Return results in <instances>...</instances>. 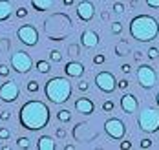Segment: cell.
I'll return each instance as SVG.
<instances>
[{"instance_id": "6da1fadb", "label": "cell", "mask_w": 159, "mask_h": 150, "mask_svg": "<svg viewBox=\"0 0 159 150\" xmlns=\"http://www.w3.org/2000/svg\"><path fill=\"white\" fill-rule=\"evenodd\" d=\"M51 119L49 106L42 101H28L20 106L18 110V123L22 128L30 130V132H39L42 128H46Z\"/></svg>"}, {"instance_id": "7a4b0ae2", "label": "cell", "mask_w": 159, "mask_h": 150, "mask_svg": "<svg viewBox=\"0 0 159 150\" xmlns=\"http://www.w3.org/2000/svg\"><path fill=\"white\" fill-rule=\"evenodd\" d=\"M130 35L137 42H152L159 35V22L150 15H135L130 20Z\"/></svg>"}, {"instance_id": "3957f363", "label": "cell", "mask_w": 159, "mask_h": 150, "mask_svg": "<svg viewBox=\"0 0 159 150\" xmlns=\"http://www.w3.org/2000/svg\"><path fill=\"white\" fill-rule=\"evenodd\" d=\"M73 86L68 77H51L48 83L44 84V95L49 102L53 104H64L71 97Z\"/></svg>"}, {"instance_id": "277c9868", "label": "cell", "mask_w": 159, "mask_h": 150, "mask_svg": "<svg viewBox=\"0 0 159 150\" xmlns=\"http://www.w3.org/2000/svg\"><path fill=\"white\" fill-rule=\"evenodd\" d=\"M73 30V22L66 13H55L44 20V33L49 40H64Z\"/></svg>"}, {"instance_id": "5b68a950", "label": "cell", "mask_w": 159, "mask_h": 150, "mask_svg": "<svg viewBox=\"0 0 159 150\" xmlns=\"http://www.w3.org/2000/svg\"><path fill=\"white\" fill-rule=\"evenodd\" d=\"M137 125L146 134L159 132V110L154 106H144L137 116Z\"/></svg>"}, {"instance_id": "8992f818", "label": "cell", "mask_w": 159, "mask_h": 150, "mask_svg": "<svg viewBox=\"0 0 159 150\" xmlns=\"http://www.w3.org/2000/svg\"><path fill=\"white\" fill-rule=\"evenodd\" d=\"M135 75H137V83L143 90H152L157 84V73L150 64H139Z\"/></svg>"}, {"instance_id": "52a82bcc", "label": "cell", "mask_w": 159, "mask_h": 150, "mask_svg": "<svg viewBox=\"0 0 159 150\" xmlns=\"http://www.w3.org/2000/svg\"><path fill=\"white\" fill-rule=\"evenodd\" d=\"M11 68L15 70L16 73H22V75L28 73V71H31V68H33L31 55L24 50L15 51V53L11 55Z\"/></svg>"}, {"instance_id": "ba28073f", "label": "cell", "mask_w": 159, "mask_h": 150, "mask_svg": "<svg viewBox=\"0 0 159 150\" xmlns=\"http://www.w3.org/2000/svg\"><path fill=\"white\" fill-rule=\"evenodd\" d=\"M104 132L110 139H115V141H121L125 135H126V125L123 119L119 117H110L104 121Z\"/></svg>"}, {"instance_id": "9c48e42d", "label": "cell", "mask_w": 159, "mask_h": 150, "mask_svg": "<svg viewBox=\"0 0 159 150\" xmlns=\"http://www.w3.org/2000/svg\"><path fill=\"white\" fill-rule=\"evenodd\" d=\"M16 39L24 44V46H37L39 44V30L33 26V24H22L18 30H16Z\"/></svg>"}, {"instance_id": "30bf717a", "label": "cell", "mask_w": 159, "mask_h": 150, "mask_svg": "<svg viewBox=\"0 0 159 150\" xmlns=\"http://www.w3.org/2000/svg\"><path fill=\"white\" fill-rule=\"evenodd\" d=\"M95 86L102 93H113L117 90V79L111 71H99L95 75Z\"/></svg>"}, {"instance_id": "8fae6325", "label": "cell", "mask_w": 159, "mask_h": 150, "mask_svg": "<svg viewBox=\"0 0 159 150\" xmlns=\"http://www.w3.org/2000/svg\"><path fill=\"white\" fill-rule=\"evenodd\" d=\"M20 97V86L16 81H11L7 79L6 83L0 84V101L2 102H15L16 99Z\"/></svg>"}, {"instance_id": "7c38bea8", "label": "cell", "mask_w": 159, "mask_h": 150, "mask_svg": "<svg viewBox=\"0 0 159 150\" xmlns=\"http://www.w3.org/2000/svg\"><path fill=\"white\" fill-rule=\"evenodd\" d=\"M75 11H77L79 20H82V22H90L92 18L95 17V6H93L90 0H82V2H79Z\"/></svg>"}, {"instance_id": "4fadbf2b", "label": "cell", "mask_w": 159, "mask_h": 150, "mask_svg": "<svg viewBox=\"0 0 159 150\" xmlns=\"http://www.w3.org/2000/svg\"><path fill=\"white\" fill-rule=\"evenodd\" d=\"M99 42H101V39H99V35H97L93 30H84V31L80 33V46L86 48V50L97 48Z\"/></svg>"}, {"instance_id": "5bb4252c", "label": "cell", "mask_w": 159, "mask_h": 150, "mask_svg": "<svg viewBox=\"0 0 159 150\" xmlns=\"http://www.w3.org/2000/svg\"><path fill=\"white\" fill-rule=\"evenodd\" d=\"M84 71H86V68H84L82 62L70 61V62L64 64V73H66V77H70V79H80V77L84 75Z\"/></svg>"}, {"instance_id": "9a60e30c", "label": "cell", "mask_w": 159, "mask_h": 150, "mask_svg": "<svg viewBox=\"0 0 159 150\" xmlns=\"http://www.w3.org/2000/svg\"><path fill=\"white\" fill-rule=\"evenodd\" d=\"M119 106H121V110L125 114H134L139 108V101H137V97L134 93H125L121 97V101H119Z\"/></svg>"}, {"instance_id": "2e32d148", "label": "cell", "mask_w": 159, "mask_h": 150, "mask_svg": "<svg viewBox=\"0 0 159 150\" xmlns=\"http://www.w3.org/2000/svg\"><path fill=\"white\" fill-rule=\"evenodd\" d=\"M75 112H79L82 116H92L95 112V102L90 97H79L75 101Z\"/></svg>"}, {"instance_id": "e0dca14e", "label": "cell", "mask_w": 159, "mask_h": 150, "mask_svg": "<svg viewBox=\"0 0 159 150\" xmlns=\"http://www.w3.org/2000/svg\"><path fill=\"white\" fill-rule=\"evenodd\" d=\"M37 148L39 150H55L57 148V143L51 135H40L39 141H37Z\"/></svg>"}, {"instance_id": "ac0fdd59", "label": "cell", "mask_w": 159, "mask_h": 150, "mask_svg": "<svg viewBox=\"0 0 159 150\" xmlns=\"http://www.w3.org/2000/svg\"><path fill=\"white\" fill-rule=\"evenodd\" d=\"M13 15V4L9 0H0V22L9 20Z\"/></svg>"}, {"instance_id": "d6986e66", "label": "cell", "mask_w": 159, "mask_h": 150, "mask_svg": "<svg viewBox=\"0 0 159 150\" xmlns=\"http://www.w3.org/2000/svg\"><path fill=\"white\" fill-rule=\"evenodd\" d=\"M53 4H55V0H31V7L39 13H44V11L51 9Z\"/></svg>"}, {"instance_id": "ffe728a7", "label": "cell", "mask_w": 159, "mask_h": 150, "mask_svg": "<svg viewBox=\"0 0 159 150\" xmlns=\"http://www.w3.org/2000/svg\"><path fill=\"white\" fill-rule=\"evenodd\" d=\"M132 53V46H130V42L125 40V39H121L117 44H115V55L117 57H126Z\"/></svg>"}, {"instance_id": "44dd1931", "label": "cell", "mask_w": 159, "mask_h": 150, "mask_svg": "<svg viewBox=\"0 0 159 150\" xmlns=\"http://www.w3.org/2000/svg\"><path fill=\"white\" fill-rule=\"evenodd\" d=\"M35 68H37V71L42 73V75H46V73L51 71V64H49L48 61H37V62H35Z\"/></svg>"}, {"instance_id": "7402d4cb", "label": "cell", "mask_w": 159, "mask_h": 150, "mask_svg": "<svg viewBox=\"0 0 159 150\" xmlns=\"http://www.w3.org/2000/svg\"><path fill=\"white\" fill-rule=\"evenodd\" d=\"M57 119H59L61 123H70V121H71V110H68V108L59 110V112H57Z\"/></svg>"}, {"instance_id": "603a6c76", "label": "cell", "mask_w": 159, "mask_h": 150, "mask_svg": "<svg viewBox=\"0 0 159 150\" xmlns=\"http://www.w3.org/2000/svg\"><path fill=\"white\" fill-rule=\"evenodd\" d=\"M16 147H18V148H30V147H31V139L26 137V135H22V137L16 139Z\"/></svg>"}, {"instance_id": "cb8c5ba5", "label": "cell", "mask_w": 159, "mask_h": 150, "mask_svg": "<svg viewBox=\"0 0 159 150\" xmlns=\"http://www.w3.org/2000/svg\"><path fill=\"white\" fill-rule=\"evenodd\" d=\"M26 90H28L30 93H37V92L40 90V84H39V81L31 79V81H28V84H26Z\"/></svg>"}, {"instance_id": "d4e9b609", "label": "cell", "mask_w": 159, "mask_h": 150, "mask_svg": "<svg viewBox=\"0 0 159 150\" xmlns=\"http://www.w3.org/2000/svg\"><path fill=\"white\" fill-rule=\"evenodd\" d=\"M113 110H115V102L111 99H106L102 102V112H104V114H111Z\"/></svg>"}, {"instance_id": "484cf974", "label": "cell", "mask_w": 159, "mask_h": 150, "mask_svg": "<svg viewBox=\"0 0 159 150\" xmlns=\"http://www.w3.org/2000/svg\"><path fill=\"white\" fill-rule=\"evenodd\" d=\"M68 55H70V57H73V59H75V57H79V55H80V46H79V44H70V46H68Z\"/></svg>"}, {"instance_id": "4316f807", "label": "cell", "mask_w": 159, "mask_h": 150, "mask_svg": "<svg viewBox=\"0 0 159 150\" xmlns=\"http://www.w3.org/2000/svg\"><path fill=\"white\" fill-rule=\"evenodd\" d=\"M49 61H51V62H61V61H62V53L59 50H51L49 51Z\"/></svg>"}, {"instance_id": "83f0119b", "label": "cell", "mask_w": 159, "mask_h": 150, "mask_svg": "<svg viewBox=\"0 0 159 150\" xmlns=\"http://www.w3.org/2000/svg\"><path fill=\"white\" fill-rule=\"evenodd\" d=\"M11 137V130L7 126H0V141H7Z\"/></svg>"}, {"instance_id": "f1b7e54d", "label": "cell", "mask_w": 159, "mask_h": 150, "mask_svg": "<svg viewBox=\"0 0 159 150\" xmlns=\"http://www.w3.org/2000/svg\"><path fill=\"white\" fill-rule=\"evenodd\" d=\"M146 55H148V59H150V61H156V59H159V50L152 46V48H148Z\"/></svg>"}, {"instance_id": "f546056e", "label": "cell", "mask_w": 159, "mask_h": 150, "mask_svg": "<svg viewBox=\"0 0 159 150\" xmlns=\"http://www.w3.org/2000/svg\"><path fill=\"white\" fill-rule=\"evenodd\" d=\"M104 62H106L104 53H97V55H93V64H95V66H101V64H104Z\"/></svg>"}, {"instance_id": "4dcf8cb0", "label": "cell", "mask_w": 159, "mask_h": 150, "mask_svg": "<svg viewBox=\"0 0 159 150\" xmlns=\"http://www.w3.org/2000/svg\"><path fill=\"white\" fill-rule=\"evenodd\" d=\"M111 33L121 35L123 33V24H121V22H111Z\"/></svg>"}, {"instance_id": "1f68e13d", "label": "cell", "mask_w": 159, "mask_h": 150, "mask_svg": "<svg viewBox=\"0 0 159 150\" xmlns=\"http://www.w3.org/2000/svg\"><path fill=\"white\" fill-rule=\"evenodd\" d=\"M7 51H9V40L0 39V53H7Z\"/></svg>"}, {"instance_id": "d6a6232c", "label": "cell", "mask_w": 159, "mask_h": 150, "mask_svg": "<svg viewBox=\"0 0 159 150\" xmlns=\"http://www.w3.org/2000/svg\"><path fill=\"white\" fill-rule=\"evenodd\" d=\"M77 90L82 92V93L88 92V90H90V83H88V81H79V83H77Z\"/></svg>"}, {"instance_id": "836d02e7", "label": "cell", "mask_w": 159, "mask_h": 150, "mask_svg": "<svg viewBox=\"0 0 159 150\" xmlns=\"http://www.w3.org/2000/svg\"><path fill=\"white\" fill-rule=\"evenodd\" d=\"M9 71H11V68L7 64H4V62H0V77H7Z\"/></svg>"}, {"instance_id": "e575fe53", "label": "cell", "mask_w": 159, "mask_h": 150, "mask_svg": "<svg viewBox=\"0 0 159 150\" xmlns=\"http://www.w3.org/2000/svg\"><path fill=\"white\" fill-rule=\"evenodd\" d=\"M113 11H115L117 15H123V13H125V4H121V2L113 4Z\"/></svg>"}, {"instance_id": "d590c367", "label": "cell", "mask_w": 159, "mask_h": 150, "mask_svg": "<svg viewBox=\"0 0 159 150\" xmlns=\"http://www.w3.org/2000/svg\"><path fill=\"white\" fill-rule=\"evenodd\" d=\"M139 147H141V148H150V147H152V139H150V137H143L141 143H139Z\"/></svg>"}, {"instance_id": "8d00e7d4", "label": "cell", "mask_w": 159, "mask_h": 150, "mask_svg": "<svg viewBox=\"0 0 159 150\" xmlns=\"http://www.w3.org/2000/svg\"><path fill=\"white\" fill-rule=\"evenodd\" d=\"M15 15H16V18H26L28 17V9L26 7H18L15 11Z\"/></svg>"}, {"instance_id": "74e56055", "label": "cell", "mask_w": 159, "mask_h": 150, "mask_svg": "<svg viewBox=\"0 0 159 150\" xmlns=\"http://www.w3.org/2000/svg\"><path fill=\"white\" fill-rule=\"evenodd\" d=\"M9 119H11V112H9V110H2V112H0V121L6 123V121H9Z\"/></svg>"}, {"instance_id": "f35d334b", "label": "cell", "mask_w": 159, "mask_h": 150, "mask_svg": "<svg viewBox=\"0 0 159 150\" xmlns=\"http://www.w3.org/2000/svg\"><path fill=\"white\" fill-rule=\"evenodd\" d=\"M128 86H130V81H128V79H121V81L117 83V88H119V90H126Z\"/></svg>"}, {"instance_id": "ab89813d", "label": "cell", "mask_w": 159, "mask_h": 150, "mask_svg": "<svg viewBox=\"0 0 159 150\" xmlns=\"http://www.w3.org/2000/svg\"><path fill=\"white\" fill-rule=\"evenodd\" d=\"M119 148H121V150H132V148H134V145H132L130 141H121Z\"/></svg>"}, {"instance_id": "60d3db41", "label": "cell", "mask_w": 159, "mask_h": 150, "mask_svg": "<svg viewBox=\"0 0 159 150\" xmlns=\"http://www.w3.org/2000/svg\"><path fill=\"white\" fill-rule=\"evenodd\" d=\"M146 6L152 9H159V0H146Z\"/></svg>"}, {"instance_id": "b9f144b4", "label": "cell", "mask_w": 159, "mask_h": 150, "mask_svg": "<svg viewBox=\"0 0 159 150\" xmlns=\"http://www.w3.org/2000/svg\"><path fill=\"white\" fill-rule=\"evenodd\" d=\"M57 137H59V139H64V137H66V135H68V132H66V130H64L62 126H59V128H57Z\"/></svg>"}, {"instance_id": "7bdbcfd3", "label": "cell", "mask_w": 159, "mask_h": 150, "mask_svg": "<svg viewBox=\"0 0 159 150\" xmlns=\"http://www.w3.org/2000/svg\"><path fill=\"white\" fill-rule=\"evenodd\" d=\"M121 71H123V73H132V66H130V64H123V66H121Z\"/></svg>"}, {"instance_id": "ee69618b", "label": "cell", "mask_w": 159, "mask_h": 150, "mask_svg": "<svg viewBox=\"0 0 159 150\" xmlns=\"http://www.w3.org/2000/svg\"><path fill=\"white\" fill-rule=\"evenodd\" d=\"M101 18H102V20H110V13L102 9V11H101Z\"/></svg>"}, {"instance_id": "f6af8a7d", "label": "cell", "mask_w": 159, "mask_h": 150, "mask_svg": "<svg viewBox=\"0 0 159 150\" xmlns=\"http://www.w3.org/2000/svg\"><path fill=\"white\" fill-rule=\"evenodd\" d=\"M134 53H135V55H134V57H135V61H137V62H139V61H141V59H143V51H134Z\"/></svg>"}, {"instance_id": "bcb514c9", "label": "cell", "mask_w": 159, "mask_h": 150, "mask_svg": "<svg viewBox=\"0 0 159 150\" xmlns=\"http://www.w3.org/2000/svg\"><path fill=\"white\" fill-rule=\"evenodd\" d=\"M139 6V0H130V7H137Z\"/></svg>"}, {"instance_id": "7dc6e473", "label": "cell", "mask_w": 159, "mask_h": 150, "mask_svg": "<svg viewBox=\"0 0 159 150\" xmlns=\"http://www.w3.org/2000/svg\"><path fill=\"white\" fill-rule=\"evenodd\" d=\"M62 4H64V6H73V4H75V0H62Z\"/></svg>"}, {"instance_id": "c3c4849f", "label": "cell", "mask_w": 159, "mask_h": 150, "mask_svg": "<svg viewBox=\"0 0 159 150\" xmlns=\"http://www.w3.org/2000/svg\"><path fill=\"white\" fill-rule=\"evenodd\" d=\"M156 102H157V106H159V92L156 93Z\"/></svg>"}]
</instances>
